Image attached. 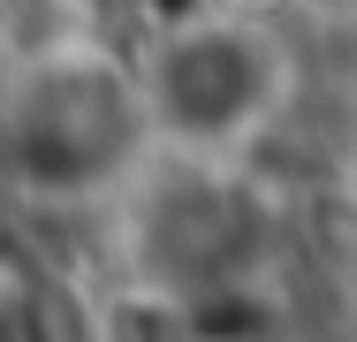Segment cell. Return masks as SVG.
Instances as JSON below:
<instances>
[{"label": "cell", "mask_w": 357, "mask_h": 342, "mask_svg": "<svg viewBox=\"0 0 357 342\" xmlns=\"http://www.w3.org/2000/svg\"><path fill=\"white\" fill-rule=\"evenodd\" d=\"M130 76L160 152H251L296 99V46L282 38V15H236L206 0L160 23Z\"/></svg>", "instance_id": "1"}, {"label": "cell", "mask_w": 357, "mask_h": 342, "mask_svg": "<svg viewBox=\"0 0 357 342\" xmlns=\"http://www.w3.org/2000/svg\"><path fill=\"white\" fill-rule=\"evenodd\" d=\"M122 198H130V259L167 297L236 289L266 259L274 213L259 198V183L236 168V152L144 144V160L122 175Z\"/></svg>", "instance_id": "2"}, {"label": "cell", "mask_w": 357, "mask_h": 342, "mask_svg": "<svg viewBox=\"0 0 357 342\" xmlns=\"http://www.w3.org/2000/svg\"><path fill=\"white\" fill-rule=\"evenodd\" d=\"M144 144L152 137H144L137 76L99 46H54L8 91V160L38 198L122 191Z\"/></svg>", "instance_id": "3"}, {"label": "cell", "mask_w": 357, "mask_h": 342, "mask_svg": "<svg viewBox=\"0 0 357 342\" xmlns=\"http://www.w3.org/2000/svg\"><path fill=\"white\" fill-rule=\"evenodd\" d=\"M213 8H236V15H282L289 0H213Z\"/></svg>", "instance_id": "4"}]
</instances>
